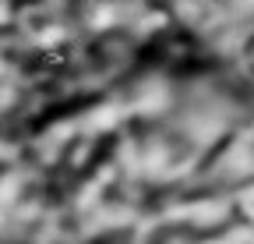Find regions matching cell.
Segmentation results:
<instances>
[{
  "mask_svg": "<svg viewBox=\"0 0 254 244\" xmlns=\"http://www.w3.org/2000/svg\"><path fill=\"white\" fill-rule=\"evenodd\" d=\"M254 180V117L233 120L208 138L187 184L194 191H233Z\"/></svg>",
  "mask_w": 254,
  "mask_h": 244,
  "instance_id": "6da1fadb",
  "label": "cell"
},
{
  "mask_svg": "<svg viewBox=\"0 0 254 244\" xmlns=\"http://www.w3.org/2000/svg\"><path fill=\"white\" fill-rule=\"evenodd\" d=\"M226 198H230V220L244 230H254V180L226 191Z\"/></svg>",
  "mask_w": 254,
  "mask_h": 244,
  "instance_id": "277c9868",
  "label": "cell"
},
{
  "mask_svg": "<svg viewBox=\"0 0 254 244\" xmlns=\"http://www.w3.org/2000/svg\"><path fill=\"white\" fill-rule=\"evenodd\" d=\"M233 4H240L244 11H254V0H233Z\"/></svg>",
  "mask_w": 254,
  "mask_h": 244,
  "instance_id": "5b68a950",
  "label": "cell"
},
{
  "mask_svg": "<svg viewBox=\"0 0 254 244\" xmlns=\"http://www.w3.org/2000/svg\"><path fill=\"white\" fill-rule=\"evenodd\" d=\"M148 11L180 32L208 43L215 36H226V28L237 21L244 7L233 0H148Z\"/></svg>",
  "mask_w": 254,
  "mask_h": 244,
  "instance_id": "7a4b0ae2",
  "label": "cell"
},
{
  "mask_svg": "<svg viewBox=\"0 0 254 244\" xmlns=\"http://www.w3.org/2000/svg\"><path fill=\"white\" fill-rule=\"evenodd\" d=\"M230 53H233V68H237V75L254 88V14L233 32V46H230Z\"/></svg>",
  "mask_w": 254,
  "mask_h": 244,
  "instance_id": "3957f363",
  "label": "cell"
}]
</instances>
